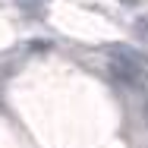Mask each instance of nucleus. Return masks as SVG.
I'll return each mask as SVG.
<instances>
[{
  "label": "nucleus",
  "instance_id": "1",
  "mask_svg": "<svg viewBox=\"0 0 148 148\" xmlns=\"http://www.w3.org/2000/svg\"><path fill=\"white\" fill-rule=\"evenodd\" d=\"M142 63H145L142 54L120 47V51H114V57H110V76H114L117 82H123V85H129V88H139V85L145 82Z\"/></svg>",
  "mask_w": 148,
  "mask_h": 148
},
{
  "label": "nucleus",
  "instance_id": "2",
  "mask_svg": "<svg viewBox=\"0 0 148 148\" xmlns=\"http://www.w3.org/2000/svg\"><path fill=\"white\" fill-rule=\"evenodd\" d=\"M19 10L29 19H41V0H19Z\"/></svg>",
  "mask_w": 148,
  "mask_h": 148
},
{
  "label": "nucleus",
  "instance_id": "3",
  "mask_svg": "<svg viewBox=\"0 0 148 148\" xmlns=\"http://www.w3.org/2000/svg\"><path fill=\"white\" fill-rule=\"evenodd\" d=\"M136 38H139L142 44H148V16L136 19Z\"/></svg>",
  "mask_w": 148,
  "mask_h": 148
},
{
  "label": "nucleus",
  "instance_id": "4",
  "mask_svg": "<svg viewBox=\"0 0 148 148\" xmlns=\"http://www.w3.org/2000/svg\"><path fill=\"white\" fill-rule=\"evenodd\" d=\"M120 3H126V6H136V3H142V0H120Z\"/></svg>",
  "mask_w": 148,
  "mask_h": 148
},
{
  "label": "nucleus",
  "instance_id": "5",
  "mask_svg": "<svg viewBox=\"0 0 148 148\" xmlns=\"http://www.w3.org/2000/svg\"><path fill=\"white\" fill-rule=\"evenodd\" d=\"M142 110H145V120H148V98H145V107H142Z\"/></svg>",
  "mask_w": 148,
  "mask_h": 148
}]
</instances>
